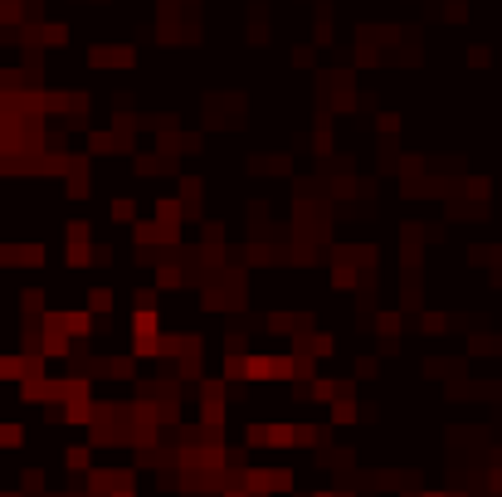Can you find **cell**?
I'll use <instances>...</instances> for the list:
<instances>
[{
    "label": "cell",
    "mask_w": 502,
    "mask_h": 497,
    "mask_svg": "<svg viewBox=\"0 0 502 497\" xmlns=\"http://www.w3.org/2000/svg\"><path fill=\"white\" fill-rule=\"evenodd\" d=\"M88 312H93V317H107V312H112V293H107V288H93V293H88Z\"/></svg>",
    "instance_id": "6da1fadb"
}]
</instances>
